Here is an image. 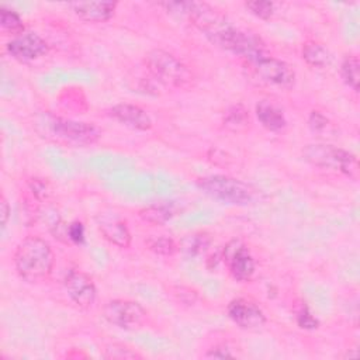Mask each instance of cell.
I'll list each match as a JSON object with an SVG mask.
<instances>
[{
	"mask_svg": "<svg viewBox=\"0 0 360 360\" xmlns=\"http://www.w3.org/2000/svg\"><path fill=\"white\" fill-rule=\"evenodd\" d=\"M28 188L37 201L45 202L52 195V186L46 179L32 177L28 180Z\"/></svg>",
	"mask_w": 360,
	"mask_h": 360,
	"instance_id": "cell-25",
	"label": "cell"
},
{
	"mask_svg": "<svg viewBox=\"0 0 360 360\" xmlns=\"http://www.w3.org/2000/svg\"><path fill=\"white\" fill-rule=\"evenodd\" d=\"M173 294L177 297L179 301L187 304V305H191L197 301L198 298V294L194 288L191 287H186V285H176L173 287Z\"/></svg>",
	"mask_w": 360,
	"mask_h": 360,
	"instance_id": "cell-28",
	"label": "cell"
},
{
	"mask_svg": "<svg viewBox=\"0 0 360 360\" xmlns=\"http://www.w3.org/2000/svg\"><path fill=\"white\" fill-rule=\"evenodd\" d=\"M63 285L70 301L79 308H90L97 297V288L93 278L82 270H69Z\"/></svg>",
	"mask_w": 360,
	"mask_h": 360,
	"instance_id": "cell-10",
	"label": "cell"
},
{
	"mask_svg": "<svg viewBox=\"0 0 360 360\" xmlns=\"http://www.w3.org/2000/svg\"><path fill=\"white\" fill-rule=\"evenodd\" d=\"M176 215V207L170 202H159L143 207L138 211V217L150 225H165Z\"/></svg>",
	"mask_w": 360,
	"mask_h": 360,
	"instance_id": "cell-17",
	"label": "cell"
},
{
	"mask_svg": "<svg viewBox=\"0 0 360 360\" xmlns=\"http://www.w3.org/2000/svg\"><path fill=\"white\" fill-rule=\"evenodd\" d=\"M229 319L242 329H257L266 323L263 309L248 298H233L226 307Z\"/></svg>",
	"mask_w": 360,
	"mask_h": 360,
	"instance_id": "cell-11",
	"label": "cell"
},
{
	"mask_svg": "<svg viewBox=\"0 0 360 360\" xmlns=\"http://www.w3.org/2000/svg\"><path fill=\"white\" fill-rule=\"evenodd\" d=\"M245 8L260 20H270L274 15L276 4L266 0H252L245 3Z\"/></svg>",
	"mask_w": 360,
	"mask_h": 360,
	"instance_id": "cell-24",
	"label": "cell"
},
{
	"mask_svg": "<svg viewBox=\"0 0 360 360\" xmlns=\"http://www.w3.org/2000/svg\"><path fill=\"white\" fill-rule=\"evenodd\" d=\"M207 269L214 270L219 263H224L222 260V248L219 250H214L208 257H207Z\"/></svg>",
	"mask_w": 360,
	"mask_h": 360,
	"instance_id": "cell-32",
	"label": "cell"
},
{
	"mask_svg": "<svg viewBox=\"0 0 360 360\" xmlns=\"http://www.w3.org/2000/svg\"><path fill=\"white\" fill-rule=\"evenodd\" d=\"M0 24H1V28L8 34H11L13 37H17L25 32V25L21 17L14 10L6 6L0 7Z\"/></svg>",
	"mask_w": 360,
	"mask_h": 360,
	"instance_id": "cell-22",
	"label": "cell"
},
{
	"mask_svg": "<svg viewBox=\"0 0 360 360\" xmlns=\"http://www.w3.org/2000/svg\"><path fill=\"white\" fill-rule=\"evenodd\" d=\"M68 239L77 245L84 242V225L80 221H73L68 225Z\"/></svg>",
	"mask_w": 360,
	"mask_h": 360,
	"instance_id": "cell-29",
	"label": "cell"
},
{
	"mask_svg": "<svg viewBox=\"0 0 360 360\" xmlns=\"http://www.w3.org/2000/svg\"><path fill=\"white\" fill-rule=\"evenodd\" d=\"M197 187L208 197L233 205L253 204L259 194L252 184L224 174L200 177L197 180Z\"/></svg>",
	"mask_w": 360,
	"mask_h": 360,
	"instance_id": "cell-4",
	"label": "cell"
},
{
	"mask_svg": "<svg viewBox=\"0 0 360 360\" xmlns=\"http://www.w3.org/2000/svg\"><path fill=\"white\" fill-rule=\"evenodd\" d=\"M222 260L236 281H249L255 274V259L240 239H232L222 248Z\"/></svg>",
	"mask_w": 360,
	"mask_h": 360,
	"instance_id": "cell-7",
	"label": "cell"
},
{
	"mask_svg": "<svg viewBox=\"0 0 360 360\" xmlns=\"http://www.w3.org/2000/svg\"><path fill=\"white\" fill-rule=\"evenodd\" d=\"M143 65L155 80L167 87L187 89L194 80L193 72L179 58L163 49L149 51Z\"/></svg>",
	"mask_w": 360,
	"mask_h": 360,
	"instance_id": "cell-3",
	"label": "cell"
},
{
	"mask_svg": "<svg viewBox=\"0 0 360 360\" xmlns=\"http://www.w3.org/2000/svg\"><path fill=\"white\" fill-rule=\"evenodd\" d=\"M10 212H11L10 204H8L7 198L4 197V194H1V198H0V218H1V226L3 228H6V225L8 222Z\"/></svg>",
	"mask_w": 360,
	"mask_h": 360,
	"instance_id": "cell-31",
	"label": "cell"
},
{
	"mask_svg": "<svg viewBox=\"0 0 360 360\" xmlns=\"http://www.w3.org/2000/svg\"><path fill=\"white\" fill-rule=\"evenodd\" d=\"M208 359H228V357H235V354L231 352V347L228 345L219 343L212 346L211 349L207 350V353L204 354Z\"/></svg>",
	"mask_w": 360,
	"mask_h": 360,
	"instance_id": "cell-30",
	"label": "cell"
},
{
	"mask_svg": "<svg viewBox=\"0 0 360 360\" xmlns=\"http://www.w3.org/2000/svg\"><path fill=\"white\" fill-rule=\"evenodd\" d=\"M308 125L314 132H323L329 127V120L326 115H323L321 111L314 110L309 112L308 117Z\"/></svg>",
	"mask_w": 360,
	"mask_h": 360,
	"instance_id": "cell-27",
	"label": "cell"
},
{
	"mask_svg": "<svg viewBox=\"0 0 360 360\" xmlns=\"http://www.w3.org/2000/svg\"><path fill=\"white\" fill-rule=\"evenodd\" d=\"M104 319L121 329L135 330L145 325L148 319V312L145 308L132 300L114 298L105 302L103 307Z\"/></svg>",
	"mask_w": 360,
	"mask_h": 360,
	"instance_id": "cell-6",
	"label": "cell"
},
{
	"mask_svg": "<svg viewBox=\"0 0 360 360\" xmlns=\"http://www.w3.org/2000/svg\"><path fill=\"white\" fill-rule=\"evenodd\" d=\"M212 233L205 231V229H200V231H193L187 235H184L180 242H179V250L190 259H197L204 256L211 245H212Z\"/></svg>",
	"mask_w": 360,
	"mask_h": 360,
	"instance_id": "cell-15",
	"label": "cell"
},
{
	"mask_svg": "<svg viewBox=\"0 0 360 360\" xmlns=\"http://www.w3.org/2000/svg\"><path fill=\"white\" fill-rule=\"evenodd\" d=\"M34 125L41 136L63 146H90L101 138V129L93 122L75 121L51 112L37 117Z\"/></svg>",
	"mask_w": 360,
	"mask_h": 360,
	"instance_id": "cell-1",
	"label": "cell"
},
{
	"mask_svg": "<svg viewBox=\"0 0 360 360\" xmlns=\"http://www.w3.org/2000/svg\"><path fill=\"white\" fill-rule=\"evenodd\" d=\"M255 114L262 127L267 131L278 132L287 127V120L280 107L269 100H260L255 107Z\"/></svg>",
	"mask_w": 360,
	"mask_h": 360,
	"instance_id": "cell-16",
	"label": "cell"
},
{
	"mask_svg": "<svg viewBox=\"0 0 360 360\" xmlns=\"http://www.w3.org/2000/svg\"><path fill=\"white\" fill-rule=\"evenodd\" d=\"M295 319H297L298 326L302 329H307V330H314L319 326V321L312 315V312L305 305L300 307V309L297 311Z\"/></svg>",
	"mask_w": 360,
	"mask_h": 360,
	"instance_id": "cell-26",
	"label": "cell"
},
{
	"mask_svg": "<svg viewBox=\"0 0 360 360\" xmlns=\"http://www.w3.org/2000/svg\"><path fill=\"white\" fill-rule=\"evenodd\" d=\"M6 51L13 59L28 63L45 56L49 52V45L41 35L35 32H24L13 37L6 44Z\"/></svg>",
	"mask_w": 360,
	"mask_h": 360,
	"instance_id": "cell-8",
	"label": "cell"
},
{
	"mask_svg": "<svg viewBox=\"0 0 360 360\" xmlns=\"http://www.w3.org/2000/svg\"><path fill=\"white\" fill-rule=\"evenodd\" d=\"M96 224L105 240L120 249H128L132 236L127 222L114 212H103L96 217Z\"/></svg>",
	"mask_w": 360,
	"mask_h": 360,
	"instance_id": "cell-12",
	"label": "cell"
},
{
	"mask_svg": "<svg viewBox=\"0 0 360 360\" xmlns=\"http://www.w3.org/2000/svg\"><path fill=\"white\" fill-rule=\"evenodd\" d=\"M302 156L315 167L340 173L352 180L359 179V160L356 155L343 148L329 143H309L302 149Z\"/></svg>",
	"mask_w": 360,
	"mask_h": 360,
	"instance_id": "cell-5",
	"label": "cell"
},
{
	"mask_svg": "<svg viewBox=\"0 0 360 360\" xmlns=\"http://www.w3.org/2000/svg\"><path fill=\"white\" fill-rule=\"evenodd\" d=\"M222 122L232 132H245L250 128L252 120L249 110L243 104H233L224 112Z\"/></svg>",
	"mask_w": 360,
	"mask_h": 360,
	"instance_id": "cell-19",
	"label": "cell"
},
{
	"mask_svg": "<svg viewBox=\"0 0 360 360\" xmlns=\"http://www.w3.org/2000/svg\"><path fill=\"white\" fill-rule=\"evenodd\" d=\"M340 77L343 83L354 93L359 91L360 82V62L356 55H347L340 65Z\"/></svg>",
	"mask_w": 360,
	"mask_h": 360,
	"instance_id": "cell-20",
	"label": "cell"
},
{
	"mask_svg": "<svg viewBox=\"0 0 360 360\" xmlns=\"http://www.w3.org/2000/svg\"><path fill=\"white\" fill-rule=\"evenodd\" d=\"M108 115L120 124L136 131H148L152 128L153 124L146 110L129 103H120L112 105L108 110Z\"/></svg>",
	"mask_w": 360,
	"mask_h": 360,
	"instance_id": "cell-13",
	"label": "cell"
},
{
	"mask_svg": "<svg viewBox=\"0 0 360 360\" xmlns=\"http://www.w3.org/2000/svg\"><path fill=\"white\" fill-rule=\"evenodd\" d=\"M103 356L105 359H112V360H127V359H143V356L136 352L135 349H131L129 346L118 342L108 343L103 349Z\"/></svg>",
	"mask_w": 360,
	"mask_h": 360,
	"instance_id": "cell-23",
	"label": "cell"
},
{
	"mask_svg": "<svg viewBox=\"0 0 360 360\" xmlns=\"http://www.w3.org/2000/svg\"><path fill=\"white\" fill-rule=\"evenodd\" d=\"M146 248L158 256H174L179 252V243L169 235H156L145 240Z\"/></svg>",
	"mask_w": 360,
	"mask_h": 360,
	"instance_id": "cell-21",
	"label": "cell"
},
{
	"mask_svg": "<svg viewBox=\"0 0 360 360\" xmlns=\"http://www.w3.org/2000/svg\"><path fill=\"white\" fill-rule=\"evenodd\" d=\"M80 20L86 22H105L115 14L117 1H72L68 4Z\"/></svg>",
	"mask_w": 360,
	"mask_h": 360,
	"instance_id": "cell-14",
	"label": "cell"
},
{
	"mask_svg": "<svg viewBox=\"0 0 360 360\" xmlns=\"http://www.w3.org/2000/svg\"><path fill=\"white\" fill-rule=\"evenodd\" d=\"M252 66L255 73L269 84L287 89L291 87L295 82L294 69L281 59L267 55L252 63Z\"/></svg>",
	"mask_w": 360,
	"mask_h": 360,
	"instance_id": "cell-9",
	"label": "cell"
},
{
	"mask_svg": "<svg viewBox=\"0 0 360 360\" xmlns=\"http://www.w3.org/2000/svg\"><path fill=\"white\" fill-rule=\"evenodd\" d=\"M301 56L309 66L314 68H325L332 60L329 49L323 44L314 39H308L302 44Z\"/></svg>",
	"mask_w": 360,
	"mask_h": 360,
	"instance_id": "cell-18",
	"label": "cell"
},
{
	"mask_svg": "<svg viewBox=\"0 0 360 360\" xmlns=\"http://www.w3.org/2000/svg\"><path fill=\"white\" fill-rule=\"evenodd\" d=\"M13 262L20 278L27 283H39L51 276L55 255L48 240L30 235L17 245Z\"/></svg>",
	"mask_w": 360,
	"mask_h": 360,
	"instance_id": "cell-2",
	"label": "cell"
}]
</instances>
